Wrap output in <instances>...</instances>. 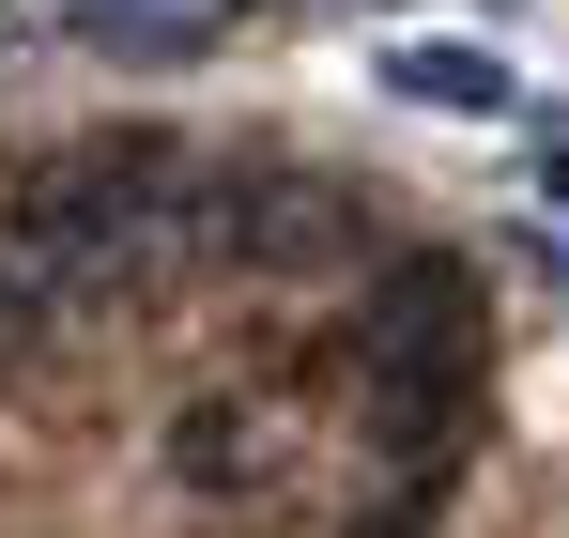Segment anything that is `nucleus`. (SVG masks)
Listing matches in <instances>:
<instances>
[{
    "label": "nucleus",
    "mask_w": 569,
    "mask_h": 538,
    "mask_svg": "<svg viewBox=\"0 0 569 538\" xmlns=\"http://www.w3.org/2000/svg\"><path fill=\"white\" fill-rule=\"evenodd\" d=\"M355 369L385 385V447L431 461V431L462 447V400H477V277L462 262H385L370 308H355Z\"/></svg>",
    "instance_id": "obj_1"
},
{
    "label": "nucleus",
    "mask_w": 569,
    "mask_h": 538,
    "mask_svg": "<svg viewBox=\"0 0 569 538\" xmlns=\"http://www.w3.org/2000/svg\"><path fill=\"white\" fill-rule=\"evenodd\" d=\"M355 247H370V216H355V185H339V170L216 185V262H247V277H308V262H355Z\"/></svg>",
    "instance_id": "obj_2"
},
{
    "label": "nucleus",
    "mask_w": 569,
    "mask_h": 538,
    "mask_svg": "<svg viewBox=\"0 0 569 538\" xmlns=\"http://www.w3.org/2000/svg\"><path fill=\"white\" fill-rule=\"evenodd\" d=\"M385 92H400V108H462V123H492V108H508V62L416 31V47H385Z\"/></svg>",
    "instance_id": "obj_3"
},
{
    "label": "nucleus",
    "mask_w": 569,
    "mask_h": 538,
    "mask_svg": "<svg viewBox=\"0 0 569 538\" xmlns=\"http://www.w3.org/2000/svg\"><path fill=\"white\" fill-rule=\"evenodd\" d=\"M170 477H186V492H247V477H262V416H247V400H186Z\"/></svg>",
    "instance_id": "obj_4"
}]
</instances>
